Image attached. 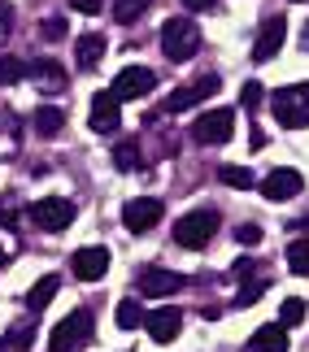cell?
<instances>
[{"label":"cell","mask_w":309,"mask_h":352,"mask_svg":"<svg viewBox=\"0 0 309 352\" xmlns=\"http://www.w3.org/2000/svg\"><path fill=\"white\" fill-rule=\"evenodd\" d=\"M187 5V13H205V9H213V0H183Z\"/></svg>","instance_id":"35"},{"label":"cell","mask_w":309,"mask_h":352,"mask_svg":"<svg viewBox=\"0 0 309 352\" xmlns=\"http://www.w3.org/2000/svg\"><path fill=\"white\" fill-rule=\"evenodd\" d=\"M26 78V65L18 57H0V87H13V83H22Z\"/></svg>","instance_id":"25"},{"label":"cell","mask_w":309,"mask_h":352,"mask_svg":"<svg viewBox=\"0 0 309 352\" xmlns=\"http://www.w3.org/2000/svg\"><path fill=\"white\" fill-rule=\"evenodd\" d=\"M161 213H166V205H161L157 196H136V200H127L122 205V222H127V231H153V226L161 222Z\"/></svg>","instance_id":"7"},{"label":"cell","mask_w":309,"mask_h":352,"mask_svg":"<svg viewBox=\"0 0 309 352\" xmlns=\"http://www.w3.org/2000/svg\"><path fill=\"white\" fill-rule=\"evenodd\" d=\"M92 331H96L92 314H87V309H74V314H65L57 327H52V335H48V352H78V348L92 340Z\"/></svg>","instance_id":"2"},{"label":"cell","mask_w":309,"mask_h":352,"mask_svg":"<svg viewBox=\"0 0 309 352\" xmlns=\"http://www.w3.org/2000/svg\"><path fill=\"white\" fill-rule=\"evenodd\" d=\"M239 100H244V109H262V100H266V87H262V83H244V91H239Z\"/></svg>","instance_id":"29"},{"label":"cell","mask_w":309,"mask_h":352,"mask_svg":"<svg viewBox=\"0 0 309 352\" xmlns=\"http://www.w3.org/2000/svg\"><path fill=\"white\" fill-rule=\"evenodd\" d=\"M248 352H288V331L279 327V322H275V327H262L248 340Z\"/></svg>","instance_id":"17"},{"label":"cell","mask_w":309,"mask_h":352,"mask_svg":"<svg viewBox=\"0 0 309 352\" xmlns=\"http://www.w3.org/2000/svg\"><path fill=\"white\" fill-rule=\"evenodd\" d=\"M301 44H305V48H309V22H305V31H301Z\"/></svg>","instance_id":"36"},{"label":"cell","mask_w":309,"mask_h":352,"mask_svg":"<svg viewBox=\"0 0 309 352\" xmlns=\"http://www.w3.org/2000/svg\"><path fill=\"white\" fill-rule=\"evenodd\" d=\"M235 239H239V243H257V239H262V226H239Z\"/></svg>","instance_id":"33"},{"label":"cell","mask_w":309,"mask_h":352,"mask_svg":"<svg viewBox=\"0 0 309 352\" xmlns=\"http://www.w3.org/2000/svg\"><path fill=\"white\" fill-rule=\"evenodd\" d=\"M31 222L39 231H65V226L74 222V205L65 196H44L31 205Z\"/></svg>","instance_id":"6"},{"label":"cell","mask_w":309,"mask_h":352,"mask_svg":"<svg viewBox=\"0 0 309 352\" xmlns=\"http://www.w3.org/2000/svg\"><path fill=\"white\" fill-rule=\"evenodd\" d=\"M218 87H222V78H218V74H205V78H196L192 87H179V91H170L166 109H170V113H187L192 104H200L205 96H213Z\"/></svg>","instance_id":"9"},{"label":"cell","mask_w":309,"mask_h":352,"mask_svg":"<svg viewBox=\"0 0 309 352\" xmlns=\"http://www.w3.org/2000/svg\"><path fill=\"white\" fill-rule=\"evenodd\" d=\"M144 331H149L157 344H174L179 331H183V314H179V309H157V314L144 318Z\"/></svg>","instance_id":"13"},{"label":"cell","mask_w":309,"mask_h":352,"mask_svg":"<svg viewBox=\"0 0 309 352\" xmlns=\"http://www.w3.org/2000/svg\"><path fill=\"white\" fill-rule=\"evenodd\" d=\"M70 9H78V13L92 18V13H100V0H70Z\"/></svg>","instance_id":"34"},{"label":"cell","mask_w":309,"mask_h":352,"mask_svg":"<svg viewBox=\"0 0 309 352\" xmlns=\"http://www.w3.org/2000/svg\"><path fill=\"white\" fill-rule=\"evenodd\" d=\"M114 322H118V327H122V331H136V327H144V314H140V305L122 300V305L114 309Z\"/></svg>","instance_id":"23"},{"label":"cell","mask_w":309,"mask_h":352,"mask_svg":"<svg viewBox=\"0 0 309 352\" xmlns=\"http://www.w3.org/2000/svg\"><path fill=\"white\" fill-rule=\"evenodd\" d=\"M231 135H235V109H209V113H200L196 126H192V140L205 144V148L226 144Z\"/></svg>","instance_id":"5"},{"label":"cell","mask_w":309,"mask_h":352,"mask_svg":"<svg viewBox=\"0 0 309 352\" xmlns=\"http://www.w3.org/2000/svg\"><path fill=\"white\" fill-rule=\"evenodd\" d=\"M218 226H222V218L213 209H192L174 222V243H183V248H205V243L218 235Z\"/></svg>","instance_id":"3"},{"label":"cell","mask_w":309,"mask_h":352,"mask_svg":"<svg viewBox=\"0 0 309 352\" xmlns=\"http://www.w3.org/2000/svg\"><path fill=\"white\" fill-rule=\"evenodd\" d=\"M270 109H275V122L288 131L297 126H309V83H297V87H279L270 91Z\"/></svg>","instance_id":"1"},{"label":"cell","mask_w":309,"mask_h":352,"mask_svg":"<svg viewBox=\"0 0 309 352\" xmlns=\"http://www.w3.org/2000/svg\"><path fill=\"white\" fill-rule=\"evenodd\" d=\"M92 131H118L122 126V100L114 96V91H96V96H92Z\"/></svg>","instance_id":"10"},{"label":"cell","mask_w":309,"mask_h":352,"mask_svg":"<svg viewBox=\"0 0 309 352\" xmlns=\"http://www.w3.org/2000/svg\"><path fill=\"white\" fill-rule=\"evenodd\" d=\"M5 261H9V252H5V248H0V265H5Z\"/></svg>","instance_id":"37"},{"label":"cell","mask_w":309,"mask_h":352,"mask_svg":"<svg viewBox=\"0 0 309 352\" xmlns=\"http://www.w3.org/2000/svg\"><path fill=\"white\" fill-rule=\"evenodd\" d=\"M65 126V113L57 109V104H39V113H35V131L44 135V140H52V135H57Z\"/></svg>","instance_id":"20"},{"label":"cell","mask_w":309,"mask_h":352,"mask_svg":"<svg viewBox=\"0 0 309 352\" xmlns=\"http://www.w3.org/2000/svg\"><path fill=\"white\" fill-rule=\"evenodd\" d=\"M26 78H31V83L44 91V96H48V91H65V83H70V78H65V70H61L52 57L31 61V65H26Z\"/></svg>","instance_id":"12"},{"label":"cell","mask_w":309,"mask_h":352,"mask_svg":"<svg viewBox=\"0 0 309 352\" xmlns=\"http://www.w3.org/2000/svg\"><path fill=\"white\" fill-rule=\"evenodd\" d=\"M57 287H61V283H57V274H44V278H39L31 292H26V309H31V314H39V309H48V305H52V296H57Z\"/></svg>","instance_id":"19"},{"label":"cell","mask_w":309,"mask_h":352,"mask_svg":"<svg viewBox=\"0 0 309 352\" xmlns=\"http://www.w3.org/2000/svg\"><path fill=\"white\" fill-rule=\"evenodd\" d=\"M74 57H78V65H83V70H96L100 57H105V35H78Z\"/></svg>","instance_id":"18"},{"label":"cell","mask_w":309,"mask_h":352,"mask_svg":"<svg viewBox=\"0 0 309 352\" xmlns=\"http://www.w3.org/2000/svg\"><path fill=\"white\" fill-rule=\"evenodd\" d=\"M144 9H149V0H118V5H114V18L122 22V26H131L136 18H144Z\"/></svg>","instance_id":"24"},{"label":"cell","mask_w":309,"mask_h":352,"mask_svg":"<svg viewBox=\"0 0 309 352\" xmlns=\"http://www.w3.org/2000/svg\"><path fill=\"white\" fill-rule=\"evenodd\" d=\"M9 31H13V9H9V0H0V44L9 39Z\"/></svg>","instance_id":"31"},{"label":"cell","mask_w":309,"mask_h":352,"mask_svg":"<svg viewBox=\"0 0 309 352\" xmlns=\"http://www.w3.org/2000/svg\"><path fill=\"white\" fill-rule=\"evenodd\" d=\"M114 166H118V170H136V166H140V148L131 144V140L118 144V148H114Z\"/></svg>","instance_id":"27"},{"label":"cell","mask_w":309,"mask_h":352,"mask_svg":"<svg viewBox=\"0 0 309 352\" xmlns=\"http://www.w3.org/2000/svg\"><path fill=\"white\" fill-rule=\"evenodd\" d=\"M183 287H187V278L174 274V270H144V274H140V292L144 296H174Z\"/></svg>","instance_id":"16"},{"label":"cell","mask_w":309,"mask_h":352,"mask_svg":"<svg viewBox=\"0 0 309 352\" xmlns=\"http://www.w3.org/2000/svg\"><path fill=\"white\" fill-rule=\"evenodd\" d=\"M266 287H270V278H262V274H257V278H248L244 287H239L235 305H253V300H262V292H266Z\"/></svg>","instance_id":"28"},{"label":"cell","mask_w":309,"mask_h":352,"mask_svg":"<svg viewBox=\"0 0 309 352\" xmlns=\"http://www.w3.org/2000/svg\"><path fill=\"white\" fill-rule=\"evenodd\" d=\"M153 87H157V70H149V65H127V70H118L109 91L118 100H136V96H149Z\"/></svg>","instance_id":"8"},{"label":"cell","mask_w":309,"mask_h":352,"mask_svg":"<svg viewBox=\"0 0 309 352\" xmlns=\"http://www.w3.org/2000/svg\"><path fill=\"white\" fill-rule=\"evenodd\" d=\"M284 35H288V18H284V13L266 18V22H262V35H257V44H253V57H257V61H270L275 52L284 48Z\"/></svg>","instance_id":"11"},{"label":"cell","mask_w":309,"mask_h":352,"mask_svg":"<svg viewBox=\"0 0 309 352\" xmlns=\"http://www.w3.org/2000/svg\"><path fill=\"white\" fill-rule=\"evenodd\" d=\"M305 314H309V305L301 300V296H292V300H284V309H279V327H301L305 322Z\"/></svg>","instance_id":"21"},{"label":"cell","mask_w":309,"mask_h":352,"mask_svg":"<svg viewBox=\"0 0 309 352\" xmlns=\"http://www.w3.org/2000/svg\"><path fill=\"white\" fill-rule=\"evenodd\" d=\"M218 179H222L226 187H239V192L257 187V179H253V170H244V166H222V170H218Z\"/></svg>","instance_id":"22"},{"label":"cell","mask_w":309,"mask_h":352,"mask_svg":"<svg viewBox=\"0 0 309 352\" xmlns=\"http://www.w3.org/2000/svg\"><path fill=\"white\" fill-rule=\"evenodd\" d=\"M31 331H35V322H22V327H13V331L5 335V348H13V344L26 348V344H31Z\"/></svg>","instance_id":"30"},{"label":"cell","mask_w":309,"mask_h":352,"mask_svg":"<svg viewBox=\"0 0 309 352\" xmlns=\"http://www.w3.org/2000/svg\"><path fill=\"white\" fill-rule=\"evenodd\" d=\"M200 48V31L192 18H170L161 26V52H166L170 61H192Z\"/></svg>","instance_id":"4"},{"label":"cell","mask_w":309,"mask_h":352,"mask_svg":"<svg viewBox=\"0 0 309 352\" xmlns=\"http://www.w3.org/2000/svg\"><path fill=\"white\" fill-rule=\"evenodd\" d=\"M70 265H74V278L96 283V278H105V270H109V252L105 248H78Z\"/></svg>","instance_id":"15"},{"label":"cell","mask_w":309,"mask_h":352,"mask_svg":"<svg viewBox=\"0 0 309 352\" xmlns=\"http://www.w3.org/2000/svg\"><path fill=\"white\" fill-rule=\"evenodd\" d=\"M39 35H44V39H61V35H65V22H61V18H52V22L39 26Z\"/></svg>","instance_id":"32"},{"label":"cell","mask_w":309,"mask_h":352,"mask_svg":"<svg viewBox=\"0 0 309 352\" xmlns=\"http://www.w3.org/2000/svg\"><path fill=\"white\" fill-rule=\"evenodd\" d=\"M288 265L297 270V274H309V239L288 243Z\"/></svg>","instance_id":"26"},{"label":"cell","mask_w":309,"mask_h":352,"mask_svg":"<svg viewBox=\"0 0 309 352\" xmlns=\"http://www.w3.org/2000/svg\"><path fill=\"white\" fill-rule=\"evenodd\" d=\"M301 187H305V179H301L297 170L284 166V170H270V174L262 179V196H266V200H288V196H297Z\"/></svg>","instance_id":"14"}]
</instances>
